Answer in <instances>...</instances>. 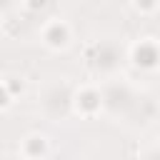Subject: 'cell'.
Here are the masks:
<instances>
[{
  "instance_id": "obj_1",
  "label": "cell",
  "mask_w": 160,
  "mask_h": 160,
  "mask_svg": "<svg viewBox=\"0 0 160 160\" xmlns=\"http://www.w3.org/2000/svg\"><path fill=\"white\" fill-rule=\"evenodd\" d=\"M75 88L72 82H68V78H52L48 80L40 92H38V110L42 112V118L60 122L72 112V102H75Z\"/></svg>"
},
{
  "instance_id": "obj_2",
  "label": "cell",
  "mask_w": 160,
  "mask_h": 160,
  "mask_svg": "<svg viewBox=\"0 0 160 160\" xmlns=\"http://www.w3.org/2000/svg\"><path fill=\"white\" fill-rule=\"evenodd\" d=\"M85 60L98 75L112 80V78H118L122 62L128 60V45L122 48L115 42V38H108V35L95 38L85 45Z\"/></svg>"
},
{
  "instance_id": "obj_3",
  "label": "cell",
  "mask_w": 160,
  "mask_h": 160,
  "mask_svg": "<svg viewBox=\"0 0 160 160\" xmlns=\"http://www.w3.org/2000/svg\"><path fill=\"white\" fill-rule=\"evenodd\" d=\"M38 40L42 48L52 52H62L75 42V28L62 15H45L40 18V25H38Z\"/></svg>"
},
{
  "instance_id": "obj_4",
  "label": "cell",
  "mask_w": 160,
  "mask_h": 160,
  "mask_svg": "<svg viewBox=\"0 0 160 160\" xmlns=\"http://www.w3.org/2000/svg\"><path fill=\"white\" fill-rule=\"evenodd\" d=\"M72 112L80 118H95L105 112V98H102V85L100 82H80L75 88V102Z\"/></svg>"
},
{
  "instance_id": "obj_5",
  "label": "cell",
  "mask_w": 160,
  "mask_h": 160,
  "mask_svg": "<svg viewBox=\"0 0 160 160\" xmlns=\"http://www.w3.org/2000/svg\"><path fill=\"white\" fill-rule=\"evenodd\" d=\"M128 60L140 70H160V40L158 38H135L128 42Z\"/></svg>"
},
{
  "instance_id": "obj_6",
  "label": "cell",
  "mask_w": 160,
  "mask_h": 160,
  "mask_svg": "<svg viewBox=\"0 0 160 160\" xmlns=\"http://www.w3.org/2000/svg\"><path fill=\"white\" fill-rule=\"evenodd\" d=\"M155 115H158V105H155V100H152L150 95H145V92L138 90V95L132 98L128 112L122 115V122H130L132 128H142V125H150Z\"/></svg>"
},
{
  "instance_id": "obj_7",
  "label": "cell",
  "mask_w": 160,
  "mask_h": 160,
  "mask_svg": "<svg viewBox=\"0 0 160 160\" xmlns=\"http://www.w3.org/2000/svg\"><path fill=\"white\" fill-rule=\"evenodd\" d=\"M15 152L22 160H45L48 152H50V138L45 132H40V130H32L25 138H20Z\"/></svg>"
},
{
  "instance_id": "obj_8",
  "label": "cell",
  "mask_w": 160,
  "mask_h": 160,
  "mask_svg": "<svg viewBox=\"0 0 160 160\" xmlns=\"http://www.w3.org/2000/svg\"><path fill=\"white\" fill-rule=\"evenodd\" d=\"M22 78L20 75H12V72H2V80H0V88H2V110H8L15 100H20L22 95Z\"/></svg>"
},
{
  "instance_id": "obj_9",
  "label": "cell",
  "mask_w": 160,
  "mask_h": 160,
  "mask_svg": "<svg viewBox=\"0 0 160 160\" xmlns=\"http://www.w3.org/2000/svg\"><path fill=\"white\" fill-rule=\"evenodd\" d=\"M132 10H138V12H155V10H160V5H130Z\"/></svg>"
},
{
  "instance_id": "obj_10",
  "label": "cell",
  "mask_w": 160,
  "mask_h": 160,
  "mask_svg": "<svg viewBox=\"0 0 160 160\" xmlns=\"http://www.w3.org/2000/svg\"><path fill=\"white\" fill-rule=\"evenodd\" d=\"M2 160H22V158H20V155H18V152H8V155H5V158H2Z\"/></svg>"
},
{
  "instance_id": "obj_11",
  "label": "cell",
  "mask_w": 160,
  "mask_h": 160,
  "mask_svg": "<svg viewBox=\"0 0 160 160\" xmlns=\"http://www.w3.org/2000/svg\"><path fill=\"white\" fill-rule=\"evenodd\" d=\"M158 140H160V138H158Z\"/></svg>"
}]
</instances>
